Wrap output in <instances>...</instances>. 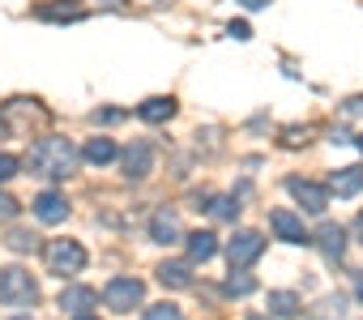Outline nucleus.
<instances>
[{"label": "nucleus", "instance_id": "nucleus-13", "mask_svg": "<svg viewBox=\"0 0 363 320\" xmlns=\"http://www.w3.org/2000/svg\"><path fill=\"white\" fill-rule=\"evenodd\" d=\"M158 282L171 286V290H184V286H193V265L189 261H162L158 265Z\"/></svg>", "mask_w": 363, "mask_h": 320}, {"label": "nucleus", "instance_id": "nucleus-30", "mask_svg": "<svg viewBox=\"0 0 363 320\" xmlns=\"http://www.w3.org/2000/svg\"><path fill=\"white\" fill-rule=\"evenodd\" d=\"M235 5H244V9H265L269 0H235Z\"/></svg>", "mask_w": 363, "mask_h": 320}, {"label": "nucleus", "instance_id": "nucleus-3", "mask_svg": "<svg viewBox=\"0 0 363 320\" xmlns=\"http://www.w3.org/2000/svg\"><path fill=\"white\" fill-rule=\"evenodd\" d=\"M0 299H5L9 307H30L35 299H39V286L30 282V273L26 269H0Z\"/></svg>", "mask_w": 363, "mask_h": 320}, {"label": "nucleus", "instance_id": "nucleus-21", "mask_svg": "<svg viewBox=\"0 0 363 320\" xmlns=\"http://www.w3.org/2000/svg\"><path fill=\"white\" fill-rule=\"evenodd\" d=\"M218 222H235L240 218V201L235 197H210V205H206Z\"/></svg>", "mask_w": 363, "mask_h": 320}, {"label": "nucleus", "instance_id": "nucleus-1", "mask_svg": "<svg viewBox=\"0 0 363 320\" xmlns=\"http://www.w3.org/2000/svg\"><path fill=\"white\" fill-rule=\"evenodd\" d=\"M30 171L35 176H43V180H69L73 176V167H77V149H73V141L69 137H39L35 145H30Z\"/></svg>", "mask_w": 363, "mask_h": 320}, {"label": "nucleus", "instance_id": "nucleus-8", "mask_svg": "<svg viewBox=\"0 0 363 320\" xmlns=\"http://www.w3.org/2000/svg\"><path fill=\"white\" fill-rule=\"evenodd\" d=\"M269 227H274V235L286 239V244H308V231H303V222H299L291 210H274V214H269Z\"/></svg>", "mask_w": 363, "mask_h": 320}, {"label": "nucleus", "instance_id": "nucleus-31", "mask_svg": "<svg viewBox=\"0 0 363 320\" xmlns=\"http://www.w3.org/2000/svg\"><path fill=\"white\" fill-rule=\"evenodd\" d=\"M141 5H150V9H162V5H171V0H141Z\"/></svg>", "mask_w": 363, "mask_h": 320}, {"label": "nucleus", "instance_id": "nucleus-6", "mask_svg": "<svg viewBox=\"0 0 363 320\" xmlns=\"http://www.w3.org/2000/svg\"><path fill=\"white\" fill-rule=\"evenodd\" d=\"M261 252H265V239H261L257 231H240V235L227 244V261H231V269H244V265H252Z\"/></svg>", "mask_w": 363, "mask_h": 320}, {"label": "nucleus", "instance_id": "nucleus-36", "mask_svg": "<svg viewBox=\"0 0 363 320\" xmlns=\"http://www.w3.org/2000/svg\"><path fill=\"white\" fill-rule=\"evenodd\" d=\"M354 145H359V149H363V137H354Z\"/></svg>", "mask_w": 363, "mask_h": 320}, {"label": "nucleus", "instance_id": "nucleus-26", "mask_svg": "<svg viewBox=\"0 0 363 320\" xmlns=\"http://www.w3.org/2000/svg\"><path fill=\"white\" fill-rule=\"evenodd\" d=\"M18 210H22V205H18L9 193H0V222H13V218H18Z\"/></svg>", "mask_w": 363, "mask_h": 320}, {"label": "nucleus", "instance_id": "nucleus-15", "mask_svg": "<svg viewBox=\"0 0 363 320\" xmlns=\"http://www.w3.org/2000/svg\"><path fill=\"white\" fill-rule=\"evenodd\" d=\"M189 239V265H206L214 252H218V239L210 235V231H193V235H184Z\"/></svg>", "mask_w": 363, "mask_h": 320}, {"label": "nucleus", "instance_id": "nucleus-16", "mask_svg": "<svg viewBox=\"0 0 363 320\" xmlns=\"http://www.w3.org/2000/svg\"><path fill=\"white\" fill-rule=\"evenodd\" d=\"M35 18H43V22H82L86 9L77 5V0H65V5H39Z\"/></svg>", "mask_w": 363, "mask_h": 320}, {"label": "nucleus", "instance_id": "nucleus-23", "mask_svg": "<svg viewBox=\"0 0 363 320\" xmlns=\"http://www.w3.org/2000/svg\"><path fill=\"white\" fill-rule=\"evenodd\" d=\"M252 290H257V278H248V273H235V269H231V278H227V295L244 299V295H252Z\"/></svg>", "mask_w": 363, "mask_h": 320}, {"label": "nucleus", "instance_id": "nucleus-32", "mask_svg": "<svg viewBox=\"0 0 363 320\" xmlns=\"http://www.w3.org/2000/svg\"><path fill=\"white\" fill-rule=\"evenodd\" d=\"M354 239H363V214L354 218Z\"/></svg>", "mask_w": 363, "mask_h": 320}, {"label": "nucleus", "instance_id": "nucleus-17", "mask_svg": "<svg viewBox=\"0 0 363 320\" xmlns=\"http://www.w3.org/2000/svg\"><path fill=\"white\" fill-rule=\"evenodd\" d=\"M137 115H141L145 124H167V120L175 115V98H162V94H158V98H145V103L137 107Z\"/></svg>", "mask_w": 363, "mask_h": 320}, {"label": "nucleus", "instance_id": "nucleus-22", "mask_svg": "<svg viewBox=\"0 0 363 320\" xmlns=\"http://www.w3.org/2000/svg\"><path fill=\"white\" fill-rule=\"evenodd\" d=\"M5 244H9L13 252H35V248H39V235H35V231H22V227H18V231H9V239H5Z\"/></svg>", "mask_w": 363, "mask_h": 320}, {"label": "nucleus", "instance_id": "nucleus-19", "mask_svg": "<svg viewBox=\"0 0 363 320\" xmlns=\"http://www.w3.org/2000/svg\"><path fill=\"white\" fill-rule=\"evenodd\" d=\"M116 154H120V149H116V141H111V137H90V141H86V149H82V158H86V163H94V167L111 163Z\"/></svg>", "mask_w": 363, "mask_h": 320}, {"label": "nucleus", "instance_id": "nucleus-10", "mask_svg": "<svg viewBox=\"0 0 363 320\" xmlns=\"http://www.w3.org/2000/svg\"><path fill=\"white\" fill-rule=\"evenodd\" d=\"M35 218L48 222V227H56V222L69 218V201L60 193H43V197H35Z\"/></svg>", "mask_w": 363, "mask_h": 320}, {"label": "nucleus", "instance_id": "nucleus-27", "mask_svg": "<svg viewBox=\"0 0 363 320\" xmlns=\"http://www.w3.org/2000/svg\"><path fill=\"white\" fill-rule=\"evenodd\" d=\"M13 176H18V158L13 154H0V184L13 180Z\"/></svg>", "mask_w": 363, "mask_h": 320}, {"label": "nucleus", "instance_id": "nucleus-29", "mask_svg": "<svg viewBox=\"0 0 363 320\" xmlns=\"http://www.w3.org/2000/svg\"><path fill=\"white\" fill-rule=\"evenodd\" d=\"M342 115H346V120H354V115H363V94H354V98H346V107H342Z\"/></svg>", "mask_w": 363, "mask_h": 320}, {"label": "nucleus", "instance_id": "nucleus-24", "mask_svg": "<svg viewBox=\"0 0 363 320\" xmlns=\"http://www.w3.org/2000/svg\"><path fill=\"white\" fill-rule=\"evenodd\" d=\"M145 320H184V312L175 303H154V307H145Z\"/></svg>", "mask_w": 363, "mask_h": 320}, {"label": "nucleus", "instance_id": "nucleus-9", "mask_svg": "<svg viewBox=\"0 0 363 320\" xmlns=\"http://www.w3.org/2000/svg\"><path fill=\"white\" fill-rule=\"evenodd\" d=\"M150 239H154V244H179V239H184L179 218H175L171 210H158V214L150 218Z\"/></svg>", "mask_w": 363, "mask_h": 320}, {"label": "nucleus", "instance_id": "nucleus-35", "mask_svg": "<svg viewBox=\"0 0 363 320\" xmlns=\"http://www.w3.org/2000/svg\"><path fill=\"white\" fill-rule=\"evenodd\" d=\"M359 299H363V278H359Z\"/></svg>", "mask_w": 363, "mask_h": 320}, {"label": "nucleus", "instance_id": "nucleus-33", "mask_svg": "<svg viewBox=\"0 0 363 320\" xmlns=\"http://www.w3.org/2000/svg\"><path fill=\"white\" fill-rule=\"evenodd\" d=\"M73 320H99V316H90V312H86V316H73Z\"/></svg>", "mask_w": 363, "mask_h": 320}, {"label": "nucleus", "instance_id": "nucleus-18", "mask_svg": "<svg viewBox=\"0 0 363 320\" xmlns=\"http://www.w3.org/2000/svg\"><path fill=\"white\" fill-rule=\"evenodd\" d=\"M359 188H363V167H342L329 180V193H337V197H354Z\"/></svg>", "mask_w": 363, "mask_h": 320}, {"label": "nucleus", "instance_id": "nucleus-7", "mask_svg": "<svg viewBox=\"0 0 363 320\" xmlns=\"http://www.w3.org/2000/svg\"><path fill=\"white\" fill-rule=\"evenodd\" d=\"M120 163H124V176H128V180H145V176L154 171V149H150L145 141H133V145L120 154Z\"/></svg>", "mask_w": 363, "mask_h": 320}, {"label": "nucleus", "instance_id": "nucleus-12", "mask_svg": "<svg viewBox=\"0 0 363 320\" xmlns=\"http://www.w3.org/2000/svg\"><path fill=\"white\" fill-rule=\"evenodd\" d=\"M316 244H320L325 261H342V256H346V231H342L337 222H325V227L316 231Z\"/></svg>", "mask_w": 363, "mask_h": 320}, {"label": "nucleus", "instance_id": "nucleus-20", "mask_svg": "<svg viewBox=\"0 0 363 320\" xmlns=\"http://www.w3.org/2000/svg\"><path fill=\"white\" fill-rule=\"evenodd\" d=\"M269 312H274L278 320H291V316L299 312V295H291V290H274V295H269Z\"/></svg>", "mask_w": 363, "mask_h": 320}, {"label": "nucleus", "instance_id": "nucleus-37", "mask_svg": "<svg viewBox=\"0 0 363 320\" xmlns=\"http://www.w3.org/2000/svg\"><path fill=\"white\" fill-rule=\"evenodd\" d=\"M13 320H30V316H13Z\"/></svg>", "mask_w": 363, "mask_h": 320}, {"label": "nucleus", "instance_id": "nucleus-14", "mask_svg": "<svg viewBox=\"0 0 363 320\" xmlns=\"http://www.w3.org/2000/svg\"><path fill=\"white\" fill-rule=\"evenodd\" d=\"M94 303H99V295H94L90 286H65V290H60V307L73 312V316H86Z\"/></svg>", "mask_w": 363, "mask_h": 320}, {"label": "nucleus", "instance_id": "nucleus-5", "mask_svg": "<svg viewBox=\"0 0 363 320\" xmlns=\"http://www.w3.org/2000/svg\"><path fill=\"white\" fill-rule=\"evenodd\" d=\"M286 188H291V197H295L308 214H325V210H329V197H333L329 188H320V184H312V180H299V176L286 180Z\"/></svg>", "mask_w": 363, "mask_h": 320}, {"label": "nucleus", "instance_id": "nucleus-34", "mask_svg": "<svg viewBox=\"0 0 363 320\" xmlns=\"http://www.w3.org/2000/svg\"><path fill=\"white\" fill-rule=\"evenodd\" d=\"M103 5H111V9H116V5H124V0H103Z\"/></svg>", "mask_w": 363, "mask_h": 320}, {"label": "nucleus", "instance_id": "nucleus-28", "mask_svg": "<svg viewBox=\"0 0 363 320\" xmlns=\"http://www.w3.org/2000/svg\"><path fill=\"white\" fill-rule=\"evenodd\" d=\"M227 35H231V39H240V43H248V39H252L248 22H231V26H227Z\"/></svg>", "mask_w": 363, "mask_h": 320}, {"label": "nucleus", "instance_id": "nucleus-4", "mask_svg": "<svg viewBox=\"0 0 363 320\" xmlns=\"http://www.w3.org/2000/svg\"><path fill=\"white\" fill-rule=\"evenodd\" d=\"M141 299H145V282L141 278H111L107 290H103V303L111 312H133Z\"/></svg>", "mask_w": 363, "mask_h": 320}, {"label": "nucleus", "instance_id": "nucleus-11", "mask_svg": "<svg viewBox=\"0 0 363 320\" xmlns=\"http://www.w3.org/2000/svg\"><path fill=\"white\" fill-rule=\"evenodd\" d=\"M5 115H9L13 132H26V124H30V120H39V124L48 120V111H43V107H35L30 98H13V103L5 107Z\"/></svg>", "mask_w": 363, "mask_h": 320}, {"label": "nucleus", "instance_id": "nucleus-25", "mask_svg": "<svg viewBox=\"0 0 363 320\" xmlns=\"http://www.w3.org/2000/svg\"><path fill=\"white\" fill-rule=\"evenodd\" d=\"M320 307H325V312H316V320H342V307H346V299H325Z\"/></svg>", "mask_w": 363, "mask_h": 320}, {"label": "nucleus", "instance_id": "nucleus-2", "mask_svg": "<svg viewBox=\"0 0 363 320\" xmlns=\"http://www.w3.org/2000/svg\"><path fill=\"white\" fill-rule=\"evenodd\" d=\"M43 261H48V269H52L56 278H73V273L86 269V248H82L77 239H52V244L43 248Z\"/></svg>", "mask_w": 363, "mask_h": 320}]
</instances>
